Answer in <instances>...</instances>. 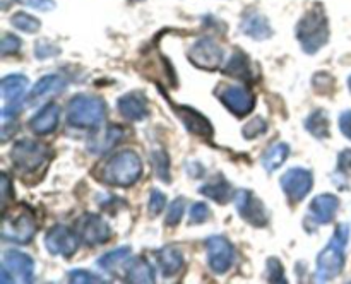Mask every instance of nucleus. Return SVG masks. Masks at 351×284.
Instances as JSON below:
<instances>
[{
    "label": "nucleus",
    "instance_id": "1",
    "mask_svg": "<svg viewBox=\"0 0 351 284\" xmlns=\"http://www.w3.org/2000/svg\"><path fill=\"white\" fill-rule=\"evenodd\" d=\"M143 175V161L134 151L113 154L99 171V180L113 187H130Z\"/></svg>",
    "mask_w": 351,
    "mask_h": 284
},
{
    "label": "nucleus",
    "instance_id": "2",
    "mask_svg": "<svg viewBox=\"0 0 351 284\" xmlns=\"http://www.w3.org/2000/svg\"><path fill=\"white\" fill-rule=\"evenodd\" d=\"M350 238V228L346 224H339L332 235L331 242L328 243L324 250L317 257V269L315 277L319 283L335 279L339 276L345 267V248Z\"/></svg>",
    "mask_w": 351,
    "mask_h": 284
},
{
    "label": "nucleus",
    "instance_id": "3",
    "mask_svg": "<svg viewBox=\"0 0 351 284\" xmlns=\"http://www.w3.org/2000/svg\"><path fill=\"white\" fill-rule=\"evenodd\" d=\"M297 38L302 50L308 55L317 53L328 43L329 23L321 5H315L302 17L300 23L297 24Z\"/></svg>",
    "mask_w": 351,
    "mask_h": 284
},
{
    "label": "nucleus",
    "instance_id": "4",
    "mask_svg": "<svg viewBox=\"0 0 351 284\" xmlns=\"http://www.w3.org/2000/svg\"><path fill=\"white\" fill-rule=\"evenodd\" d=\"M10 159L16 170L24 177H33L48 166L51 159V149L47 144L23 139L14 144Z\"/></svg>",
    "mask_w": 351,
    "mask_h": 284
},
{
    "label": "nucleus",
    "instance_id": "5",
    "mask_svg": "<svg viewBox=\"0 0 351 284\" xmlns=\"http://www.w3.org/2000/svg\"><path fill=\"white\" fill-rule=\"evenodd\" d=\"M105 116V101L96 96L77 94L67 106V123L74 129H98Z\"/></svg>",
    "mask_w": 351,
    "mask_h": 284
},
{
    "label": "nucleus",
    "instance_id": "6",
    "mask_svg": "<svg viewBox=\"0 0 351 284\" xmlns=\"http://www.w3.org/2000/svg\"><path fill=\"white\" fill-rule=\"evenodd\" d=\"M36 218L29 207L14 209L12 212L3 214L2 222V238L5 242L17 243V245H26L36 235Z\"/></svg>",
    "mask_w": 351,
    "mask_h": 284
},
{
    "label": "nucleus",
    "instance_id": "7",
    "mask_svg": "<svg viewBox=\"0 0 351 284\" xmlns=\"http://www.w3.org/2000/svg\"><path fill=\"white\" fill-rule=\"evenodd\" d=\"M34 276V262L27 253L19 250H7L2 257V270H0V283H31Z\"/></svg>",
    "mask_w": 351,
    "mask_h": 284
},
{
    "label": "nucleus",
    "instance_id": "8",
    "mask_svg": "<svg viewBox=\"0 0 351 284\" xmlns=\"http://www.w3.org/2000/svg\"><path fill=\"white\" fill-rule=\"evenodd\" d=\"M189 60L197 68H202V70H218L223 62V50L218 41L204 36L191 47Z\"/></svg>",
    "mask_w": 351,
    "mask_h": 284
},
{
    "label": "nucleus",
    "instance_id": "9",
    "mask_svg": "<svg viewBox=\"0 0 351 284\" xmlns=\"http://www.w3.org/2000/svg\"><path fill=\"white\" fill-rule=\"evenodd\" d=\"M208 266L215 274L228 272L235 262V248L225 236H209L206 240Z\"/></svg>",
    "mask_w": 351,
    "mask_h": 284
},
{
    "label": "nucleus",
    "instance_id": "10",
    "mask_svg": "<svg viewBox=\"0 0 351 284\" xmlns=\"http://www.w3.org/2000/svg\"><path fill=\"white\" fill-rule=\"evenodd\" d=\"M27 86H29V79L23 74H12L2 79L0 88H2V96L3 101H5V106L2 109L3 122H7L10 116L19 112V103L26 92Z\"/></svg>",
    "mask_w": 351,
    "mask_h": 284
},
{
    "label": "nucleus",
    "instance_id": "11",
    "mask_svg": "<svg viewBox=\"0 0 351 284\" xmlns=\"http://www.w3.org/2000/svg\"><path fill=\"white\" fill-rule=\"evenodd\" d=\"M235 205L243 221H247L249 224L256 226V228H264L269 222V214H267L266 207L250 190L242 188L237 192Z\"/></svg>",
    "mask_w": 351,
    "mask_h": 284
},
{
    "label": "nucleus",
    "instance_id": "12",
    "mask_svg": "<svg viewBox=\"0 0 351 284\" xmlns=\"http://www.w3.org/2000/svg\"><path fill=\"white\" fill-rule=\"evenodd\" d=\"M216 94H218L219 101L237 116L249 115L256 106V98L252 92L240 86H221Z\"/></svg>",
    "mask_w": 351,
    "mask_h": 284
},
{
    "label": "nucleus",
    "instance_id": "13",
    "mask_svg": "<svg viewBox=\"0 0 351 284\" xmlns=\"http://www.w3.org/2000/svg\"><path fill=\"white\" fill-rule=\"evenodd\" d=\"M281 188L287 194V197L291 202H300L304 201L308 195V192L312 190V185H314V177L308 170L304 168H291L287 173L281 177Z\"/></svg>",
    "mask_w": 351,
    "mask_h": 284
},
{
    "label": "nucleus",
    "instance_id": "14",
    "mask_svg": "<svg viewBox=\"0 0 351 284\" xmlns=\"http://www.w3.org/2000/svg\"><path fill=\"white\" fill-rule=\"evenodd\" d=\"M45 246L51 255L72 257L79 248V238L67 226H55L45 236Z\"/></svg>",
    "mask_w": 351,
    "mask_h": 284
},
{
    "label": "nucleus",
    "instance_id": "15",
    "mask_svg": "<svg viewBox=\"0 0 351 284\" xmlns=\"http://www.w3.org/2000/svg\"><path fill=\"white\" fill-rule=\"evenodd\" d=\"M79 235L86 245H101L112 236L108 222L98 214H84L79 219Z\"/></svg>",
    "mask_w": 351,
    "mask_h": 284
},
{
    "label": "nucleus",
    "instance_id": "16",
    "mask_svg": "<svg viewBox=\"0 0 351 284\" xmlns=\"http://www.w3.org/2000/svg\"><path fill=\"white\" fill-rule=\"evenodd\" d=\"M175 115L177 118H180V122L184 123L185 129L189 130L194 135L202 137V139H211L213 137V127L209 123V120L204 115L197 112V109L191 108V106H173Z\"/></svg>",
    "mask_w": 351,
    "mask_h": 284
},
{
    "label": "nucleus",
    "instance_id": "17",
    "mask_svg": "<svg viewBox=\"0 0 351 284\" xmlns=\"http://www.w3.org/2000/svg\"><path fill=\"white\" fill-rule=\"evenodd\" d=\"M123 135L125 132L119 125H106L101 130L96 129L95 135L88 139V151L93 154H106L123 139Z\"/></svg>",
    "mask_w": 351,
    "mask_h": 284
},
{
    "label": "nucleus",
    "instance_id": "18",
    "mask_svg": "<svg viewBox=\"0 0 351 284\" xmlns=\"http://www.w3.org/2000/svg\"><path fill=\"white\" fill-rule=\"evenodd\" d=\"M117 106H119V112L122 113L123 118L130 120V122H141V120L147 118V115H149L146 96L139 91L122 96Z\"/></svg>",
    "mask_w": 351,
    "mask_h": 284
},
{
    "label": "nucleus",
    "instance_id": "19",
    "mask_svg": "<svg viewBox=\"0 0 351 284\" xmlns=\"http://www.w3.org/2000/svg\"><path fill=\"white\" fill-rule=\"evenodd\" d=\"M58 118H60V108L55 103H47L33 118L27 122V127L33 130L36 135H48L55 132L58 127Z\"/></svg>",
    "mask_w": 351,
    "mask_h": 284
},
{
    "label": "nucleus",
    "instance_id": "20",
    "mask_svg": "<svg viewBox=\"0 0 351 284\" xmlns=\"http://www.w3.org/2000/svg\"><path fill=\"white\" fill-rule=\"evenodd\" d=\"M240 31H242L245 36L252 38V40L263 41L267 38L273 36V27H271L267 17H264L263 14L257 12V10H250L243 16L242 23H240Z\"/></svg>",
    "mask_w": 351,
    "mask_h": 284
},
{
    "label": "nucleus",
    "instance_id": "21",
    "mask_svg": "<svg viewBox=\"0 0 351 284\" xmlns=\"http://www.w3.org/2000/svg\"><path fill=\"white\" fill-rule=\"evenodd\" d=\"M65 86H67V81H65V77H62L60 74L45 75V77H41L40 81L36 82V86H33V89H31L29 92V98H27V103H29V105H34V103H38L40 99L48 98V96L60 94L65 89Z\"/></svg>",
    "mask_w": 351,
    "mask_h": 284
},
{
    "label": "nucleus",
    "instance_id": "22",
    "mask_svg": "<svg viewBox=\"0 0 351 284\" xmlns=\"http://www.w3.org/2000/svg\"><path fill=\"white\" fill-rule=\"evenodd\" d=\"M339 209V198L332 194H321L312 201L311 216L317 224H329Z\"/></svg>",
    "mask_w": 351,
    "mask_h": 284
},
{
    "label": "nucleus",
    "instance_id": "23",
    "mask_svg": "<svg viewBox=\"0 0 351 284\" xmlns=\"http://www.w3.org/2000/svg\"><path fill=\"white\" fill-rule=\"evenodd\" d=\"M156 260L161 269V274L165 277L175 276L182 269V266H184V257H182V253L177 248H171V246L160 250L156 253Z\"/></svg>",
    "mask_w": 351,
    "mask_h": 284
},
{
    "label": "nucleus",
    "instance_id": "24",
    "mask_svg": "<svg viewBox=\"0 0 351 284\" xmlns=\"http://www.w3.org/2000/svg\"><path fill=\"white\" fill-rule=\"evenodd\" d=\"M125 281L127 283H154L153 267L144 257H137L127 266Z\"/></svg>",
    "mask_w": 351,
    "mask_h": 284
},
{
    "label": "nucleus",
    "instance_id": "25",
    "mask_svg": "<svg viewBox=\"0 0 351 284\" xmlns=\"http://www.w3.org/2000/svg\"><path fill=\"white\" fill-rule=\"evenodd\" d=\"M201 194L208 195L209 198H213L218 204H226L233 198V188L228 181L223 177H216L211 183H206L204 187L199 188Z\"/></svg>",
    "mask_w": 351,
    "mask_h": 284
},
{
    "label": "nucleus",
    "instance_id": "26",
    "mask_svg": "<svg viewBox=\"0 0 351 284\" xmlns=\"http://www.w3.org/2000/svg\"><path fill=\"white\" fill-rule=\"evenodd\" d=\"M288 156H290V147H288V144H271L263 156V166L266 168L267 173H273V171H276L288 159Z\"/></svg>",
    "mask_w": 351,
    "mask_h": 284
},
{
    "label": "nucleus",
    "instance_id": "27",
    "mask_svg": "<svg viewBox=\"0 0 351 284\" xmlns=\"http://www.w3.org/2000/svg\"><path fill=\"white\" fill-rule=\"evenodd\" d=\"M225 74L233 75V77L237 79H242V81H249V79L252 77V70H250L247 55H243L242 51H235V53L230 57L228 64L225 65Z\"/></svg>",
    "mask_w": 351,
    "mask_h": 284
},
{
    "label": "nucleus",
    "instance_id": "28",
    "mask_svg": "<svg viewBox=\"0 0 351 284\" xmlns=\"http://www.w3.org/2000/svg\"><path fill=\"white\" fill-rule=\"evenodd\" d=\"M305 129L319 140H324L329 137V118L326 115V112L317 109V112L312 113L307 120H305Z\"/></svg>",
    "mask_w": 351,
    "mask_h": 284
},
{
    "label": "nucleus",
    "instance_id": "29",
    "mask_svg": "<svg viewBox=\"0 0 351 284\" xmlns=\"http://www.w3.org/2000/svg\"><path fill=\"white\" fill-rule=\"evenodd\" d=\"M129 259H130V248L129 246H123V248H117V250H113V252L105 253V255L98 260V266L101 267L103 270L113 272L117 267L127 263V260Z\"/></svg>",
    "mask_w": 351,
    "mask_h": 284
},
{
    "label": "nucleus",
    "instance_id": "30",
    "mask_svg": "<svg viewBox=\"0 0 351 284\" xmlns=\"http://www.w3.org/2000/svg\"><path fill=\"white\" fill-rule=\"evenodd\" d=\"M10 23H12V26L16 27V29L23 31V33H29V34L38 33L41 27L40 21H38L34 16H29V14H26V12L14 14L12 19H10Z\"/></svg>",
    "mask_w": 351,
    "mask_h": 284
},
{
    "label": "nucleus",
    "instance_id": "31",
    "mask_svg": "<svg viewBox=\"0 0 351 284\" xmlns=\"http://www.w3.org/2000/svg\"><path fill=\"white\" fill-rule=\"evenodd\" d=\"M151 163H153L158 177L163 181H167V183H170V159H168L167 153L165 151H154L151 154Z\"/></svg>",
    "mask_w": 351,
    "mask_h": 284
},
{
    "label": "nucleus",
    "instance_id": "32",
    "mask_svg": "<svg viewBox=\"0 0 351 284\" xmlns=\"http://www.w3.org/2000/svg\"><path fill=\"white\" fill-rule=\"evenodd\" d=\"M266 130H267L266 120L261 118V116H256V118H252L245 127H243L242 133L245 139H256V137L266 133Z\"/></svg>",
    "mask_w": 351,
    "mask_h": 284
},
{
    "label": "nucleus",
    "instance_id": "33",
    "mask_svg": "<svg viewBox=\"0 0 351 284\" xmlns=\"http://www.w3.org/2000/svg\"><path fill=\"white\" fill-rule=\"evenodd\" d=\"M184 209H185V198H175L167 212V224L177 226L178 222H180L182 216H184Z\"/></svg>",
    "mask_w": 351,
    "mask_h": 284
},
{
    "label": "nucleus",
    "instance_id": "34",
    "mask_svg": "<svg viewBox=\"0 0 351 284\" xmlns=\"http://www.w3.org/2000/svg\"><path fill=\"white\" fill-rule=\"evenodd\" d=\"M165 205H167V197H165L160 190H156V188H154V190H151L149 204H147L151 218H156L158 214H161L165 209Z\"/></svg>",
    "mask_w": 351,
    "mask_h": 284
},
{
    "label": "nucleus",
    "instance_id": "35",
    "mask_svg": "<svg viewBox=\"0 0 351 284\" xmlns=\"http://www.w3.org/2000/svg\"><path fill=\"white\" fill-rule=\"evenodd\" d=\"M267 277H269L271 283H280V284L287 283V279H285L283 266H281L280 260L274 259V257H271V259L267 260Z\"/></svg>",
    "mask_w": 351,
    "mask_h": 284
},
{
    "label": "nucleus",
    "instance_id": "36",
    "mask_svg": "<svg viewBox=\"0 0 351 284\" xmlns=\"http://www.w3.org/2000/svg\"><path fill=\"white\" fill-rule=\"evenodd\" d=\"M21 50V40L14 34H3L2 41H0V53L2 57L7 55H14Z\"/></svg>",
    "mask_w": 351,
    "mask_h": 284
},
{
    "label": "nucleus",
    "instance_id": "37",
    "mask_svg": "<svg viewBox=\"0 0 351 284\" xmlns=\"http://www.w3.org/2000/svg\"><path fill=\"white\" fill-rule=\"evenodd\" d=\"M69 281L74 284H88V283H103L101 277L95 276V274L88 272V270L75 269L69 272Z\"/></svg>",
    "mask_w": 351,
    "mask_h": 284
},
{
    "label": "nucleus",
    "instance_id": "38",
    "mask_svg": "<svg viewBox=\"0 0 351 284\" xmlns=\"http://www.w3.org/2000/svg\"><path fill=\"white\" fill-rule=\"evenodd\" d=\"M209 216V207L204 202H195L191 207V222L192 224H201L208 219Z\"/></svg>",
    "mask_w": 351,
    "mask_h": 284
},
{
    "label": "nucleus",
    "instance_id": "39",
    "mask_svg": "<svg viewBox=\"0 0 351 284\" xmlns=\"http://www.w3.org/2000/svg\"><path fill=\"white\" fill-rule=\"evenodd\" d=\"M34 53H36L38 58H48L51 55L60 53V50L57 47H53V44H48L47 41H38L36 48H34Z\"/></svg>",
    "mask_w": 351,
    "mask_h": 284
},
{
    "label": "nucleus",
    "instance_id": "40",
    "mask_svg": "<svg viewBox=\"0 0 351 284\" xmlns=\"http://www.w3.org/2000/svg\"><path fill=\"white\" fill-rule=\"evenodd\" d=\"M17 2L36 10H51L55 7V0H17Z\"/></svg>",
    "mask_w": 351,
    "mask_h": 284
},
{
    "label": "nucleus",
    "instance_id": "41",
    "mask_svg": "<svg viewBox=\"0 0 351 284\" xmlns=\"http://www.w3.org/2000/svg\"><path fill=\"white\" fill-rule=\"evenodd\" d=\"M339 130H341L343 135L351 140V109L339 115Z\"/></svg>",
    "mask_w": 351,
    "mask_h": 284
},
{
    "label": "nucleus",
    "instance_id": "42",
    "mask_svg": "<svg viewBox=\"0 0 351 284\" xmlns=\"http://www.w3.org/2000/svg\"><path fill=\"white\" fill-rule=\"evenodd\" d=\"M338 168L343 173H351V149L343 151V153L339 154Z\"/></svg>",
    "mask_w": 351,
    "mask_h": 284
},
{
    "label": "nucleus",
    "instance_id": "43",
    "mask_svg": "<svg viewBox=\"0 0 351 284\" xmlns=\"http://www.w3.org/2000/svg\"><path fill=\"white\" fill-rule=\"evenodd\" d=\"M0 188H2V204H5L7 198L14 194V192L10 190L9 177H7L5 173H2V178H0Z\"/></svg>",
    "mask_w": 351,
    "mask_h": 284
},
{
    "label": "nucleus",
    "instance_id": "44",
    "mask_svg": "<svg viewBox=\"0 0 351 284\" xmlns=\"http://www.w3.org/2000/svg\"><path fill=\"white\" fill-rule=\"evenodd\" d=\"M348 86H350V91H351V75H350V79H348Z\"/></svg>",
    "mask_w": 351,
    "mask_h": 284
}]
</instances>
